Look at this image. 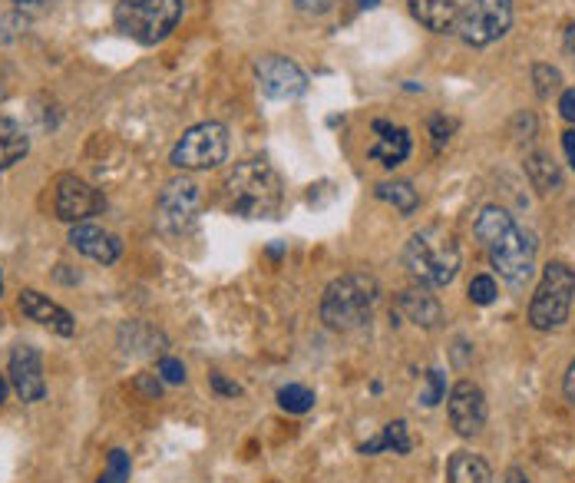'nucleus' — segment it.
<instances>
[{"instance_id":"nucleus-32","label":"nucleus","mask_w":575,"mask_h":483,"mask_svg":"<svg viewBox=\"0 0 575 483\" xmlns=\"http://www.w3.org/2000/svg\"><path fill=\"white\" fill-rule=\"evenodd\" d=\"M295 7L301 10V14L321 17V14H328V10L334 7V0H295Z\"/></svg>"},{"instance_id":"nucleus-41","label":"nucleus","mask_w":575,"mask_h":483,"mask_svg":"<svg viewBox=\"0 0 575 483\" xmlns=\"http://www.w3.org/2000/svg\"><path fill=\"white\" fill-rule=\"evenodd\" d=\"M17 4H20V7H40L43 0H17Z\"/></svg>"},{"instance_id":"nucleus-4","label":"nucleus","mask_w":575,"mask_h":483,"mask_svg":"<svg viewBox=\"0 0 575 483\" xmlns=\"http://www.w3.org/2000/svg\"><path fill=\"white\" fill-rule=\"evenodd\" d=\"M113 20L136 44L153 47L176 30L182 20V0H119Z\"/></svg>"},{"instance_id":"nucleus-2","label":"nucleus","mask_w":575,"mask_h":483,"mask_svg":"<svg viewBox=\"0 0 575 483\" xmlns=\"http://www.w3.org/2000/svg\"><path fill=\"white\" fill-rule=\"evenodd\" d=\"M377 278L367 272H347L324 288L321 295V321L331 331H357L374 315L377 305Z\"/></svg>"},{"instance_id":"nucleus-38","label":"nucleus","mask_w":575,"mask_h":483,"mask_svg":"<svg viewBox=\"0 0 575 483\" xmlns=\"http://www.w3.org/2000/svg\"><path fill=\"white\" fill-rule=\"evenodd\" d=\"M139 388H143L146 394H153V397H156V394H159V381L153 384V381H146V378H139Z\"/></svg>"},{"instance_id":"nucleus-16","label":"nucleus","mask_w":575,"mask_h":483,"mask_svg":"<svg viewBox=\"0 0 575 483\" xmlns=\"http://www.w3.org/2000/svg\"><path fill=\"white\" fill-rule=\"evenodd\" d=\"M367 156L387 169L400 166L410 156V133L404 130V126H394L387 120H374V143H371V149H367Z\"/></svg>"},{"instance_id":"nucleus-34","label":"nucleus","mask_w":575,"mask_h":483,"mask_svg":"<svg viewBox=\"0 0 575 483\" xmlns=\"http://www.w3.org/2000/svg\"><path fill=\"white\" fill-rule=\"evenodd\" d=\"M559 110H562V116H566L569 123H575V90H566V93H562Z\"/></svg>"},{"instance_id":"nucleus-3","label":"nucleus","mask_w":575,"mask_h":483,"mask_svg":"<svg viewBox=\"0 0 575 483\" xmlns=\"http://www.w3.org/2000/svg\"><path fill=\"white\" fill-rule=\"evenodd\" d=\"M404 265L423 288H443L460 272V245L447 229L430 225V229L410 235L404 249Z\"/></svg>"},{"instance_id":"nucleus-22","label":"nucleus","mask_w":575,"mask_h":483,"mask_svg":"<svg viewBox=\"0 0 575 483\" xmlns=\"http://www.w3.org/2000/svg\"><path fill=\"white\" fill-rule=\"evenodd\" d=\"M526 173H529V182H533L542 196H549V192H559L562 189V173H559V166L552 163L549 156L533 153V156L526 159Z\"/></svg>"},{"instance_id":"nucleus-29","label":"nucleus","mask_w":575,"mask_h":483,"mask_svg":"<svg viewBox=\"0 0 575 483\" xmlns=\"http://www.w3.org/2000/svg\"><path fill=\"white\" fill-rule=\"evenodd\" d=\"M470 302L473 305H493L496 302V282L490 275H476L470 282Z\"/></svg>"},{"instance_id":"nucleus-1","label":"nucleus","mask_w":575,"mask_h":483,"mask_svg":"<svg viewBox=\"0 0 575 483\" xmlns=\"http://www.w3.org/2000/svg\"><path fill=\"white\" fill-rule=\"evenodd\" d=\"M281 179L268 163H238L225 179V206L242 219H275L281 212Z\"/></svg>"},{"instance_id":"nucleus-31","label":"nucleus","mask_w":575,"mask_h":483,"mask_svg":"<svg viewBox=\"0 0 575 483\" xmlns=\"http://www.w3.org/2000/svg\"><path fill=\"white\" fill-rule=\"evenodd\" d=\"M450 130H453V123H447L443 116H433L430 120V133H433V146L443 149V143L450 139Z\"/></svg>"},{"instance_id":"nucleus-25","label":"nucleus","mask_w":575,"mask_h":483,"mask_svg":"<svg viewBox=\"0 0 575 483\" xmlns=\"http://www.w3.org/2000/svg\"><path fill=\"white\" fill-rule=\"evenodd\" d=\"M278 404L285 407L288 414H308L314 407V391L301 388V384H288V388L278 391Z\"/></svg>"},{"instance_id":"nucleus-7","label":"nucleus","mask_w":575,"mask_h":483,"mask_svg":"<svg viewBox=\"0 0 575 483\" xmlns=\"http://www.w3.org/2000/svg\"><path fill=\"white\" fill-rule=\"evenodd\" d=\"M202 206V189L199 182L189 176H176L162 186L156 199V222L166 235H186L195 219H199Z\"/></svg>"},{"instance_id":"nucleus-18","label":"nucleus","mask_w":575,"mask_h":483,"mask_svg":"<svg viewBox=\"0 0 575 483\" xmlns=\"http://www.w3.org/2000/svg\"><path fill=\"white\" fill-rule=\"evenodd\" d=\"M463 7H466V0H410L414 17L427 30H437V34H450V30H457Z\"/></svg>"},{"instance_id":"nucleus-15","label":"nucleus","mask_w":575,"mask_h":483,"mask_svg":"<svg viewBox=\"0 0 575 483\" xmlns=\"http://www.w3.org/2000/svg\"><path fill=\"white\" fill-rule=\"evenodd\" d=\"M70 245L77 252H83L86 259L103 262V265H113L119 255H123V242H119L113 232L100 229V225H86V222L70 229Z\"/></svg>"},{"instance_id":"nucleus-9","label":"nucleus","mask_w":575,"mask_h":483,"mask_svg":"<svg viewBox=\"0 0 575 483\" xmlns=\"http://www.w3.org/2000/svg\"><path fill=\"white\" fill-rule=\"evenodd\" d=\"M490 259H493V268L506 278L509 285L529 282V275H533V268H536V239H533V232L513 225V229H509L503 239H499L490 249Z\"/></svg>"},{"instance_id":"nucleus-42","label":"nucleus","mask_w":575,"mask_h":483,"mask_svg":"<svg viewBox=\"0 0 575 483\" xmlns=\"http://www.w3.org/2000/svg\"><path fill=\"white\" fill-rule=\"evenodd\" d=\"M4 397H7V381L0 378V404H4Z\"/></svg>"},{"instance_id":"nucleus-12","label":"nucleus","mask_w":575,"mask_h":483,"mask_svg":"<svg viewBox=\"0 0 575 483\" xmlns=\"http://www.w3.org/2000/svg\"><path fill=\"white\" fill-rule=\"evenodd\" d=\"M450 424L460 437H476L486 427V397L473 381H460L447 401Z\"/></svg>"},{"instance_id":"nucleus-26","label":"nucleus","mask_w":575,"mask_h":483,"mask_svg":"<svg viewBox=\"0 0 575 483\" xmlns=\"http://www.w3.org/2000/svg\"><path fill=\"white\" fill-rule=\"evenodd\" d=\"M129 470H133V464H129V454L116 447V450H110V457H106V470L96 483H126Z\"/></svg>"},{"instance_id":"nucleus-13","label":"nucleus","mask_w":575,"mask_h":483,"mask_svg":"<svg viewBox=\"0 0 575 483\" xmlns=\"http://www.w3.org/2000/svg\"><path fill=\"white\" fill-rule=\"evenodd\" d=\"M10 384L20 401L34 404L47 394V381H43V364H40V351L30 345H17L10 351Z\"/></svg>"},{"instance_id":"nucleus-30","label":"nucleus","mask_w":575,"mask_h":483,"mask_svg":"<svg viewBox=\"0 0 575 483\" xmlns=\"http://www.w3.org/2000/svg\"><path fill=\"white\" fill-rule=\"evenodd\" d=\"M159 378L166 384H182V381H186V364H182L179 358H162L159 361Z\"/></svg>"},{"instance_id":"nucleus-33","label":"nucleus","mask_w":575,"mask_h":483,"mask_svg":"<svg viewBox=\"0 0 575 483\" xmlns=\"http://www.w3.org/2000/svg\"><path fill=\"white\" fill-rule=\"evenodd\" d=\"M212 388L219 391V394H225V397H238V394H242V388L232 384V381H225L222 374H212Z\"/></svg>"},{"instance_id":"nucleus-19","label":"nucleus","mask_w":575,"mask_h":483,"mask_svg":"<svg viewBox=\"0 0 575 483\" xmlns=\"http://www.w3.org/2000/svg\"><path fill=\"white\" fill-rule=\"evenodd\" d=\"M30 149V136L17 120L10 116H0V169H10L14 163L27 156Z\"/></svg>"},{"instance_id":"nucleus-43","label":"nucleus","mask_w":575,"mask_h":483,"mask_svg":"<svg viewBox=\"0 0 575 483\" xmlns=\"http://www.w3.org/2000/svg\"><path fill=\"white\" fill-rule=\"evenodd\" d=\"M0 292H4V272H0Z\"/></svg>"},{"instance_id":"nucleus-5","label":"nucleus","mask_w":575,"mask_h":483,"mask_svg":"<svg viewBox=\"0 0 575 483\" xmlns=\"http://www.w3.org/2000/svg\"><path fill=\"white\" fill-rule=\"evenodd\" d=\"M575 298V272L566 262H549L542 268V282L529 302V325L536 331H552L569 318Z\"/></svg>"},{"instance_id":"nucleus-27","label":"nucleus","mask_w":575,"mask_h":483,"mask_svg":"<svg viewBox=\"0 0 575 483\" xmlns=\"http://www.w3.org/2000/svg\"><path fill=\"white\" fill-rule=\"evenodd\" d=\"M533 80H536V93L539 96H552V93L559 90V83H562L559 70L549 67V63H536V67H533Z\"/></svg>"},{"instance_id":"nucleus-11","label":"nucleus","mask_w":575,"mask_h":483,"mask_svg":"<svg viewBox=\"0 0 575 483\" xmlns=\"http://www.w3.org/2000/svg\"><path fill=\"white\" fill-rule=\"evenodd\" d=\"M53 209H57L60 222L80 225L83 219H90L93 212L103 209V196L80 176H60L57 196H53Z\"/></svg>"},{"instance_id":"nucleus-8","label":"nucleus","mask_w":575,"mask_h":483,"mask_svg":"<svg viewBox=\"0 0 575 483\" xmlns=\"http://www.w3.org/2000/svg\"><path fill=\"white\" fill-rule=\"evenodd\" d=\"M513 24V4L509 0H466L457 20V34L470 47H490Z\"/></svg>"},{"instance_id":"nucleus-44","label":"nucleus","mask_w":575,"mask_h":483,"mask_svg":"<svg viewBox=\"0 0 575 483\" xmlns=\"http://www.w3.org/2000/svg\"><path fill=\"white\" fill-rule=\"evenodd\" d=\"M0 96H4V87H0Z\"/></svg>"},{"instance_id":"nucleus-21","label":"nucleus","mask_w":575,"mask_h":483,"mask_svg":"<svg viewBox=\"0 0 575 483\" xmlns=\"http://www.w3.org/2000/svg\"><path fill=\"white\" fill-rule=\"evenodd\" d=\"M513 216L503 209V206H486L480 212V219H476V239H480L486 249H493V245L503 239V235L513 229Z\"/></svg>"},{"instance_id":"nucleus-6","label":"nucleus","mask_w":575,"mask_h":483,"mask_svg":"<svg viewBox=\"0 0 575 483\" xmlns=\"http://www.w3.org/2000/svg\"><path fill=\"white\" fill-rule=\"evenodd\" d=\"M229 156V130L222 123H199L172 146L169 163L176 169H215Z\"/></svg>"},{"instance_id":"nucleus-39","label":"nucleus","mask_w":575,"mask_h":483,"mask_svg":"<svg viewBox=\"0 0 575 483\" xmlns=\"http://www.w3.org/2000/svg\"><path fill=\"white\" fill-rule=\"evenodd\" d=\"M566 50H569V53H575V24L566 30Z\"/></svg>"},{"instance_id":"nucleus-24","label":"nucleus","mask_w":575,"mask_h":483,"mask_svg":"<svg viewBox=\"0 0 575 483\" xmlns=\"http://www.w3.org/2000/svg\"><path fill=\"white\" fill-rule=\"evenodd\" d=\"M374 192H377V199L390 202L400 216H414L417 206H420V196H417V189L410 186V182H381Z\"/></svg>"},{"instance_id":"nucleus-40","label":"nucleus","mask_w":575,"mask_h":483,"mask_svg":"<svg viewBox=\"0 0 575 483\" xmlns=\"http://www.w3.org/2000/svg\"><path fill=\"white\" fill-rule=\"evenodd\" d=\"M357 4H361L364 10H374L377 4H381V0H357Z\"/></svg>"},{"instance_id":"nucleus-37","label":"nucleus","mask_w":575,"mask_h":483,"mask_svg":"<svg viewBox=\"0 0 575 483\" xmlns=\"http://www.w3.org/2000/svg\"><path fill=\"white\" fill-rule=\"evenodd\" d=\"M503 483H533V480H529L523 470H509V474L503 477Z\"/></svg>"},{"instance_id":"nucleus-10","label":"nucleus","mask_w":575,"mask_h":483,"mask_svg":"<svg viewBox=\"0 0 575 483\" xmlns=\"http://www.w3.org/2000/svg\"><path fill=\"white\" fill-rule=\"evenodd\" d=\"M255 73H258V87H262L268 100H298V96L308 90L305 70H301L295 60L278 57V53H268V57L258 60Z\"/></svg>"},{"instance_id":"nucleus-20","label":"nucleus","mask_w":575,"mask_h":483,"mask_svg":"<svg viewBox=\"0 0 575 483\" xmlns=\"http://www.w3.org/2000/svg\"><path fill=\"white\" fill-rule=\"evenodd\" d=\"M450 483H493V470L480 454H470V450H457L450 457Z\"/></svg>"},{"instance_id":"nucleus-28","label":"nucleus","mask_w":575,"mask_h":483,"mask_svg":"<svg viewBox=\"0 0 575 483\" xmlns=\"http://www.w3.org/2000/svg\"><path fill=\"white\" fill-rule=\"evenodd\" d=\"M443 394H447V378H443V371H427V391L420 394L423 407H437L443 401Z\"/></svg>"},{"instance_id":"nucleus-35","label":"nucleus","mask_w":575,"mask_h":483,"mask_svg":"<svg viewBox=\"0 0 575 483\" xmlns=\"http://www.w3.org/2000/svg\"><path fill=\"white\" fill-rule=\"evenodd\" d=\"M562 391H566V401H569V404H575V361L569 364L566 381H562Z\"/></svg>"},{"instance_id":"nucleus-36","label":"nucleus","mask_w":575,"mask_h":483,"mask_svg":"<svg viewBox=\"0 0 575 483\" xmlns=\"http://www.w3.org/2000/svg\"><path fill=\"white\" fill-rule=\"evenodd\" d=\"M562 149H566V159H569V166L575 169V130L562 133Z\"/></svg>"},{"instance_id":"nucleus-23","label":"nucleus","mask_w":575,"mask_h":483,"mask_svg":"<svg viewBox=\"0 0 575 483\" xmlns=\"http://www.w3.org/2000/svg\"><path fill=\"white\" fill-rule=\"evenodd\" d=\"M381 450H394V454H410V434H407V424L404 421H390L384 427L381 437L367 440V444H361V454H381Z\"/></svg>"},{"instance_id":"nucleus-14","label":"nucleus","mask_w":575,"mask_h":483,"mask_svg":"<svg viewBox=\"0 0 575 483\" xmlns=\"http://www.w3.org/2000/svg\"><path fill=\"white\" fill-rule=\"evenodd\" d=\"M20 311H24L30 321H37V325L53 328V331H57V335H63V338L77 335V321H73L70 311L60 308L57 302H50L47 295L34 292V288H24V292H20Z\"/></svg>"},{"instance_id":"nucleus-17","label":"nucleus","mask_w":575,"mask_h":483,"mask_svg":"<svg viewBox=\"0 0 575 483\" xmlns=\"http://www.w3.org/2000/svg\"><path fill=\"white\" fill-rule=\"evenodd\" d=\"M404 315L407 321H414L417 328H437L443 321V308L437 302V295H430L427 288H407L397 295L394 302V318Z\"/></svg>"}]
</instances>
